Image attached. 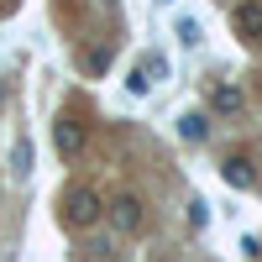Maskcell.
I'll return each mask as SVG.
<instances>
[{"label":"cell","mask_w":262,"mask_h":262,"mask_svg":"<svg viewBox=\"0 0 262 262\" xmlns=\"http://www.w3.org/2000/svg\"><path fill=\"white\" fill-rule=\"evenodd\" d=\"M95 221H100V194L95 189L69 194V226H95Z\"/></svg>","instance_id":"obj_1"},{"label":"cell","mask_w":262,"mask_h":262,"mask_svg":"<svg viewBox=\"0 0 262 262\" xmlns=\"http://www.w3.org/2000/svg\"><path fill=\"white\" fill-rule=\"evenodd\" d=\"M53 142H58V152H63V158H79V152H84V131H79V121H69V116H63V121H53Z\"/></svg>","instance_id":"obj_2"},{"label":"cell","mask_w":262,"mask_h":262,"mask_svg":"<svg viewBox=\"0 0 262 262\" xmlns=\"http://www.w3.org/2000/svg\"><path fill=\"white\" fill-rule=\"evenodd\" d=\"M231 27H236V37H247V42H257V37H262V0H247V6H236V16H231Z\"/></svg>","instance_id":"obj_3"},{"label":"cell","mask_w":262,"mask_h":262,"mask_svg":"<svg viewBox=\"0 0 262 262\" xmlns=\"http://www.w3.org/2000/svg\"><path fill=\"white\" fill-rule=\"evenodd\" d=\"M111 221H116V231H137L142 226V200H137V194L111 200Z\"/></svg>","instance_id":"obj_4"},{"label":"cell","mask_w":262,"mask_h":262,"mask_svg":"<svg viewBox=\"0 0 262 262\" xmlns=\"http://www.w3.org/2000/svg\"><path fill=\"white\" fill-rule=\"evenodd\" d=\"M210 105H215V116H236V111H242V90H236V84H215V90H210Z\"/></svg>","instance_id":"obj_5"},{"label":"cell","mask_w":262,"mask_h":262,"mask_svg":"<svg viewBox=\"0 0 262 262\" xmlns=\"http://www.w3.org/2000/svg\"><path fill=\"white\" fill-rule=\"evenodd\" d=\"M221 173H226V184H231V189H252V184H257V173L247 168V158H231V163H221Z\"/></svg>","instance_id":"obj_6"},{"label":"cell","mask_w":262,"mask_h":262,"mask_svg":"<svg viewBox=\"0 0 262 262\" xmlns=\"http://www.w3.org/2000/svg\"><path fill=\"white\" fill-rule=\"evenodd\" d=\"M179 131H184L189 142H200V137H205V116H200V111H189V116L179 121Z\"/></svg>","instance_id":"obj_7"},{"label":"cell","mask_w":262,"mask_h":262,"mask_svg":"<svg viewBox=\"0 0 262 262\" xmlns=\"http://www.w3.org/2000/svg\"><path fill=\"white\" fill-rule=\"evenodd\" d=\"M179 42H184V48H200V42H205V37H200V21L184 16V21H179Z\"/></svg>","instance_id":"obj_8"},{"label":"cell","mask_w":262,"mask_h":262,"mask_svg":"<svg viewBox=\"0 0 262 262\" xmlns=\"http://www.w3.org/2000/svg\"><path fill=\"white\" fill-rule=\"evenodd\" d=\"M27 168H32V147L21 142V147H16V179H21V173H27Z\"/></svg>","instance_id":"obj_9"},{"label":"cell","mask_w":262,"mask_h":262,"mask_svg":"<svg viewBox=\"0 0 262 262\" xmlns=\"http://www.w3.org/2000/svg\"><path fill=\"white\" fill-rule=\"evenodd\" d=\"M84 63H90V69L100 74V69H111V53H105V48H95V53H90V58H84Z\"/></svg>","instance_id":"obj_10"},{"label":"cell","mask_w":262,"mask_h":262,"mask_svg":"<svg viewBox=\"0 0 262 262\" xmlns=\"http://www.w3.org/2000/svg\"><path fill=\"white\" fill-rule=\"evenodd\" d=\"M158 6H173V0H158Z\"/></svg>","instance_id":"obj_11"}]
</instances>
